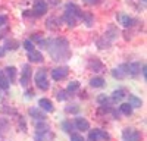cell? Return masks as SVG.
<instances>
[{
	"instance_id": "6da1fadb",
	"label": "cell",
	"mask_w": 147,
	"mask_h": 141,
	"mask_svg": "<svg viewBox=\"0 0 147 141\" xmlns=\"http://www.w3.org/2000/svg\"><path fill=\"white\" fill-rule=\"evenodd\" d=\"M41 46H44V49L49 50L52 59L56 62L60 60H66L71 57V50H69V44L65 38H56V40H40L38 41Z\"/></svg>"
},
{
	"instance_id": "7a4b0ae2",
	"label": "cell",
	"mask_w": 147,
	"mask_h": 141,
	"mask_svg": "<svg viewBox=\"0 0 147 141\" xmlns=\"http://www.w3.org/2000/svg\"><path fill=\"white\" fill-rule=\"evenodd\" d=\"M35 84L38 88L41 90H49L50 84L47 81V74H46V69H38L35 72Z\"/></svg>"
},
{
	"instance_id": "3957f363",
	"label": "cell",
	"mask_w": 147,
	"mask_h": 141,
	"mask_svg": "<svg viewBox=\"0 0 147 141\" xmlns=\"http://www.w3.org/2000/svg\"><path fill=\"white\" fill-rule=\"evenodd\" d=\"M122 140L124 141H140L141 134L136 128H125L124 131H122Z\"/></svg>"
},
{
	"instance_id": "277c9868",
	"label": "cell",
	"mask_w": 147,
	"mask_h": 141,
	"mask_svg": "<svg viewBox=\"0 0 147 141\" xmlns=\"http://www.w3.org/2000/svg\"><path fill=\"white\" fill-rule=\"evenodd\" d=\"M100 140H110L109 134L105 132L103 129H93L88 134V141H100Z\"/></svg>"
},
{
	"instance_id": "5b68a950",
	"label": "cell",
	"mask_w": 147,
	"mask_h": 141,
	"mask_svg": "<svg viewBox=\"0 0 147 141\" xmlns=\"http://www.w3.org/2000/svg\"><path fill=\"white\" fill-rule=\"evenodd\" d=\"M31 75H32L31 66H30V65H24V68H22V77H21V85H22V87H27V85L30 84Z\"/></svg>"
},
{
	"instance_id": "8992f818",
	"label": "cell",
	"mask_w": 147,
	"mask_h": 141,
	"mask_svg": "<svg viewBox=\"0 0 147 141\" xmlns=\"http://www.w3.org/2000/svg\"><path fill=\"white\" fill-rule=\"evenodd\" d=\"M47 12V3L46 0H35L34 2V15L41 16Z\"/></svg>"
},
{
	"instance_id": "52a82bcc",
	"label": "cell",
	"mask_w": 147,
	"mask_h": 141,
	"mask_svg": "<svg viewBox=\"0 0 147 141\" xmlns=\"http://www.w3.org/2000/svg\"><path fill=\"white\" fill-rule=\"evenodd\" d=\"M68 72H69V69H68L66 66L56 68V69H53V70H52V78H53L55 81L65 79V78H66V75H68Z\"/></svg>"
},
{
	"instance_id": "ba28073f",
	"label": "cell",
	"mask_w": 147,
	"mask_h": 141,
	"mask_svg": "<svg viewBox=\"0 0 147 141\" xmlns=\"http://www.w3.org/2000/svg\"><path fill=\"white\" fill-rule=\"evenodd\" d=\"M66 12H68L69 15L75 16L77 19H81V18H82V12H81V9H80L75 3H68V5H66Z\"/></svg>"
},
{
	"instance_id": "9c48e42d",
	"label": "cell",
	"mask_w": 147,
	"mask_h": 141,
	"mask_svg": "<svg viewBox=\"0 0 147 141\" xmlns=\"http://www.w3.org/2000/svg\"><path fill=\"white\" fill-rule=\"evenodd\" d=\"M127 75H128V72H127V65H121V66H118V68H115V69L112 70V77L116 78V79H124Z\"/></svg>"
},
{
	"instance_id": "30bf717a",
	"label": "cell",
	"mask_w": 147,
	"mask_h": 141,
	"mask_svg": "<svg viewBox=\"0 0 147 141\" xmlns=\"http://www.w3.org/2000/svg\"><path fill=\"white\" fill-rule=\"evenodd\" d=\"M52 138H53V134L50 132V129H46V131H41V132H35V135H34L35 141H50Z\"/></svg>"
},
{
	"instance_id": "8fae6325",
	"label": "cell",
	"mask_w": 147,
	"mask_h": 141,
	"mask_svg": "<svg viewBox=\"0 0 147 141\" xmlns=\"http://www.w3.org/2000/svg\"><path fill=\"white\" fill-rule=\"evenodd\" d=\"M38 106H40L44 112H47V113H52V112L55 110L52 100H49V99H40V100H38Z\"/></svg>"
},
{
	"instance_id": "7c38bea8",
	"label": "cell",
	"mask_w": 147,
	"mask_h": 141,
	"mask_svg": "<svg viewBox=\"0 0 147 141\" xmlns=\"http://www.w3.org/2000/svg\"><path fill=\"white\" fill-rule=\"evenodd\" d=\"M75 128L78 129V131H88L90 129V124L87 119H84V117H77L75 119Z\"/></svg>"
},
{
	"instance_id": "4fadbf2b",
	"label": "cell",
	"mask_w": 147,
	"mask_h": 141,
	"mask_svg": "<svg viewBox=\"0 0 147 141\" xmlns=\"http://www.w3.org/2000/svg\"><path fill=\"white\" fill-rule=\"evenodd\" d=\"M28 59H30V62H32V63H41L43 62V54L38 52V50H31V52H28Z\"/></svg>"
},
{
	"instance_id": "5bb4252c",
	"label": "cell",
	"mask_w": 147,
	"mask_h": 141,
	"mask_svg": "<svg viewBox=\"0 0 147 141\" xmlns=\"http://www.w3.org/2000/svg\"><path fill=\"white\" fill-rule=\"evenodd\" d=\"M140 69H141V63H138V62H132V63L127 65V72H128V75H132V77L140 74Z\"/></svg>"
},
{
	"instance_id": "9a60e30c",
	"label": "cell",
	"mask_w": 147,
	"mask_h": 141,
	"mask_svg": "<svg viewBox=\"0 0 147 141\" xmlns=\"http://www.w3.org/2000/svg\"><path fill=\"white\" fill-rule=\"evenodd\" d=\"M118 21H119V23L121 25H124V27H131V25H134V19L131 18V16H128V15H124V13H121V15H118Z\"/></svg>"
},
{
	"instance_id": "2e32d148",
	"label": "cell",
	"mask_w": 147,
	"mask_h": 141,
	"mask_svg": "<svg viewBox=\"0 0 147 141\" xmlns=\"http://www.w3.org/2000/svg\"><path fill=\"white\" fill-rule=\"evenodd\" d=\"M5 75H6V78L9 79V82H15V78H16V69L13 68V66H7V68H5Z\"/></svg>"
},
{
	"instance_id": "e0dca14e",
	"label": "cell",
	"mask_w": 147,
	"mask_h": 141,
	"mask_svg": "<svg viewBox=\"0 0 147 141\" xmlns=\"http://www.w3.org/2000/svg\"><path fill=\"white\" fill-rule=\"evenodd\" d=\"M30 115L34 117V121H35V122H40V121H44V119H46L44 113L40 112L38 109H35V107H31V109H30Z\"/></svg>"
},
{
	"instance_id": "ac0fdd59",
	"label": "cell",
	"mask_w": 147,
	"mask_h": 141,
	"mask_svg": "<svg viewBox=\"0 0 147 141\" xmlns=\"http://www.w3.org/2000/svg\"><path fill=\"white\" fill-rule=\"evenodd\" d=\"M128 100H129V104H131L132 109H134V107H141V106H143L141 99H138L137 96H134V94H129V96H128Z\"/></svg>"
},
{
	"instance_id": "d6986e66",
	"label": "cell",
	"mask_w": 147,
	"mask_h": 141,
	"mask_svg": "<svg viewBox=\"0 0 147 141\" xmlns=\"http://www.w3.org/2000/svg\"><path fill=\"white\" fill-rule=\"evenodd\" d=\"M9 85H10L9 79L6 78V75H5V72H3V70H0V88L6 91V90L9 88Z\"/></svg>"
},
{
	"instance_id": "ffe728a7",
	"label": "cell",
	"mask_w": 147,
	"mask_h": 141,
	"mask_svg": "<svg viewBox=\"0 0 147 141\" xmlns=\"http://www.w3.org/2000/svg\"><path fill=\"white\" fill-rule=\"evenodd\" d=\"M90 68L94 69V72H102L103 70V63L99 60V59H93L90 62Z\"/></svg>"
},
{
	"instance_id": "44dd1931",
	"label": "cell",
	"mask_w": 147,
	"mask_h": 141,
	"mask_svg": "<svg viewBox=\"0 0 147 141\" xmlns=\"http://www.w3.org/2000/svg\"><path fill=\"white\" fill-rule=\"evenodd\" d=\"M90 85L94 87V88H100V87L105 85V79H103L102 77H96V78H93V79L90 81Z\"/></svg>"
},
{
	"instance_id": "7402d4cb",
	"label": "cell",
	"mask_w": 147,
	"mask_h": 141,
	"mask_svg": "<svg viewBox=\"0 0 147 141\" xmlns=\"http://www.w3.org/2000/svg\"><path fill=\"white\" fill-rule=\"evenodd\" d=\"M62 129L68 134H72L74 131H75V125H74L71 121H65V122H62Z\"/></svg>"
},
{
	"instance_id": "603a6c76",
	"label": "cell",
	"mask_w": 147,
	"mask_h": 141,
	"mask_svg": "<svg viewBox=\"0 0 147 141\" xmlns=\"http://www.w3.org/2000/svg\"><path fill=\"white\" fill-rule=\"evenodd\" d=\"M125 96H127V94H125V90H115L113 94H112V100H113V101H121Z\"/></svg>"
},
{
	"instance_id": "cb8c5ba5",
	"label": "cell",
	"mask_w": 147,
	"mask_h": 141,
	"mask_svg": "<svg viewBox=\"0 0 147 141\" xmlns=\"http://www.w3.org/2000/svg\"><path fill=\"white\" fill-rule=\"evenodd\" d=\"M63 21L68 23L69 27H75V25H77V18H75V16H72V15H69L68 12H65V15H63Z\"/></svg>"
},
{
	"instance_id": "d4e9b609",
	"label": "cell",
	"mask_w": 147,
	"mask_h": 141,
	"mask_svg": "<svg viewBox=\"0 0 147 141\" xmlns=\"http://www.w3.org/2000/svg\"><path fill=\"white\" fill-rule=\"evenodd\" d=\"M18 47H19V43L16 40H7L5 43V49H7V50H16Z\"/></svg>"
},
{
	"instance_id": "484cf974",
	"label": "cell",
	"mask_w": 147,
	"mask_h": 141,
	"mask_svg": "<svg viewBox=\"0 0 147 141\" xmlns=\"http://www.w3.org/2000/svg\"><path fill=\"white\" fill-rule=\"evenodd\" d=\"M119 109H121L122 113L127 115V116H129V115L132 113V107H131V104H129V103H122V104L119 106Z\"/></svg>"
},
{
	"instance_id": "4316f807",
	"label": "cell",
	"mask_w": 147,
	"mask_h": 141,
	"mask_svg": "<svg viewBox=\"0 0 147 141\" xmlns=\"http://www.w3.org/2000/svg\"><path fill=\"white\" fill-rule=\"evenodd\" d=\"M78 88H80V82L78 81H71L68 88H66V93H74V91H77Z\"/></svg>"
},
{
	"instance_id": "83f0119b",
	"label": "cell",
	"mask_w": 147,
	"mask_h": 141,
	"mask_svg": "<svg viewBox=\"0 0 147 141\" xmlns=\"http://www.w3.org/2000/svg\"><path fill=\"white\" fill-rule=\"evenodd\" d=\"M81 19H84V22H85V25H87V27H91L93 23H94V19H93V16L90 13H82V18Z\"/></svg>"
},
{
	"instance_id": "f1b7e54d",
	"label": "cell",
	"mask_w": 147,
	"mask_h": 141,
	"mask_svg": "<svg viewBox=\"0 0 147 141\" xmlns=\"http://www.w3.org/2000/svg\"><path fill=\"white\" fill-rule=\"evenodd\" d=\"M9 129V122L5 117H0V132H6Z\"/></svg>"
},
{
	"instance_id": "f546056e",
	"label": "cell",
	"mask_w": 147,
	"mask_h": 141,
	"mask_svg": "<svg viewBox=\"0 0 147 141\" xmlns=\"http://www.w3.org/2000/svg\"><path fill=\"white\" fill-rule=\"evenodd\" d=\"M56 99H57L59 101H63V100H66V99H68L66 90H60V91H57V93H56Z\"/></svg>"
},
{
	"instance_id": "4dcf8cb0",
	"label": "cell",
	"mask_w": 147,
	"mask_h": 141,
	"mask_svg": "<svg viewBox=\"0 0 147 141\" xmlns=\"http://www.w3.org/2000/svg\"><path fill=\"white\" fill-rule=\"evenodd\" d=\"M22 46H24V49H25L27 52H31V50H34V44H32V41H31V40H25Z\"/></svg>"
},
{
	"instance_id": "1f68e13d",
	"label": "cell",
	"mask_w": 147,
	"mask_h": 141,
	"mask_svg": "<svg viewBox=\"0 0 147 141\" xmlns=\"http://www.w3.org/2000/svg\"><path fill=\"white\" fill-rule=\"evenodd\" d=\"M71 141H84V138H82V135H80V134L72 132V134H71Z\"/></svg>"
},
{
	"instance_id": "d6a6232c",
	"label": "cell",
	"mask_w": 147,
	"mask_h": 141,
	"mask_svg": "<svg viewBox=\"0 0 147 141\" xmlns=\"http://www.w3.org/2000/svg\"><path fill=\"white\" fill-rule=\"evenodd\" d=\"M7 23V16L6 15H0V28H5Z\"/></svg>"
},
{
	"instance_id": "836d02e7",
	"label": "cell",
	"mask_w": 147,
	"mask_h": 141,
	"mask_svg": "<svg viewBox=\"0 0 147 141\" xmlns=\"http://www.w3.org/2000/svg\"><path fill=\"white\" fill-rule=\"evenodd\" d=\"M97 100H99V103L102 106H107V101H109V99L106 96H99V99H97Z\"/></svg>"
},
{
	"instance_id": "e575fe53",
	"label": "cell",
	"mask_w": 147,
	"mask_h": 141,
	"mask_svg": "<svg viewBox=\"0 0 147 141\" xmlns=\"http://www.w3.org/2000/svg\"><path fill=\"white\" fill-rule=\"evenodd\" d=\"M140 70H141V74H143V78H144V81H146V78H147V68H146V65H143Z\"/></svg>"
},
{
	"instance_id": "d590c367",
	"label": "cell",
	"mask_w": 147,
	"mask_h": 141,
	"mask_svg": "<svg viewBox=\"0 0 147 141\" xmlns=\"http://www.w3.org/2000/svg\"><path fill=\"white\" fill-rule=\"evenodd\" d=\"M84 2L87 5H97V3H99V0H84Z\"/></svg>"
},
{
	"instance_id": "8d00e7d4",
	"label": "cell",
	"mask_w": 147,
	"mask_h": 141,
	"mask_svg": "<svg viewBox=\"0 0 147 141\" xmlns=\"http://www.w3.org/2000/svg\"><path fill=\"white\" fill-rule=\"evenodd\" d=\"M66 112H72V113H77L78 107H66Z\"/></svg>"
},
{
	"instance_id": "74e56055",
	"label": "cell",
	"mask_w": 147,
	"mask_h": 141,
	"mask_svg": "<svg viewBox=\"0 0 147 141\" xmlns=\"http://www.w3.org/2000/svg\"><path fill=\"white\" fill-rule=\"evenodd\" d=\"M49 2H50V5L56 6V5H59V2H60V0H49Z\"/></svg>"
},
{
	"instance_id": "f35d334b",
	"label": "cell",
	"mask_w": 147,
	"mask_h": 141,
	"mask_svg": "<svg viewBox=\"0 0 147 141\" xmlns=\"http://www.w3.org/2000/svg\"><path fill=\"white\" fill-rule=\"evenodd\" d=\"M5 54V47H2V49H0V56H3Z\"/></svg>"
},
{
	"instance_id": "ab89813d",
	"label": "cell",
	"mask_w": 147,
	"mask_h": 141,
	"mask_svg": "<svg viewBox=\"0 0 147 141\" xmlns=\"http://www.w3.org/2000/svg\"><path fill=\"white\" fill-rule=\"evenodd\" d=\"M3 34H5V31H0V38H3V37H5Z\"/></svg>"
},
{
	"instance_id": "60d3db41",
	"label": "cell",
	"mask_w": 147,
	"mask_h": 141,
	"mask_svg": "<svg viewBox=\"0 0 147 141\" xmlns=\"http://www.w3.org/2000/svg\"><path fill=\"white\" fill-rule=\"evenodd\" d=\"M143 2H146V0H143Z\"/></svg>"
}]
</instances>
